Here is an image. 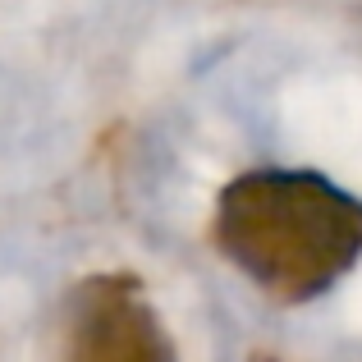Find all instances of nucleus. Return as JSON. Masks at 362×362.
I'll use <instances>...</instances> for the list:
<instances>
[{
    "label": "nucleus",
    "instance_id": "1",
    "mask_svg": "<svg viewBox=\"0 0 362 362\" xmlns=\"http://www.w3.org/2000/svg\"><path fill=\"white\" fill-rule=\"evenodd\" d=\"M216 243L262 293L312 303L362 257V202L312 170H247L221 188Z\"/></svg>",
    "mask_w": 362,
    "mask_h": 362
},
{
    "label": "nucleus",
    "instance_id": "2",
    "mask_svg": "<svg viewBox=\"0 0 362 362\" xmlns=\"http://www.w3.org/2000/svg\"><path fill=\"white\" fill-rule=\"evenodd\" d=\"M60 362H175V339L133 275H92L64 303Z\"/></svg>",
    "mask_w": 362,
    "mask_h": 362
}]
</instances>
